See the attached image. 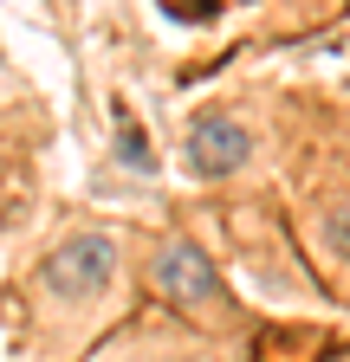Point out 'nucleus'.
I'll return each instance as SVG.
<instances>
[{
    "instance_id": "obj_5",
    "label": "nucleus",
    "mask_w": 350,
    "mask_h": 362,
    "mask_svg": "<svg viewBox=\"0 0 350 362\" xmlns=\"http://www.w3.org/2000/svg\"><path fill=\"white\" fill-rule=\"evenodd\" d=\"M117 149H130L123 162L137 168V175H149V168H156V156H149V143H143V129H137V110H130L123 98H117Z\"/></svg>"
},
{
    "instance_id": "obj_2",
    "label": "nucleus",
    "mask_w": 350,
    "mask_h": 362,
    "mask_svg": "<svg viewBox=\"0 0 350 362\" xmlns=\"http://www.w3.org/2000/svg\"><path fill=\"white\" fill-rule=\"evenodd\" d=\"M149 285H156V298H162L175 317H188V324H208V330L234 324L227 279H221L214 259H208L195 240H182V233L149 240Z\"/></svg>"
},
{
    "instance_id": "obj_4",
    "label": "nucleus",
    "mask_w": 350,
    "mask_h": 362,
    "mask_svg": "<svg viewBox=\"0 0 350 362\" xmlns=\"http://www.w3.org/2000/svg\"><path fill=\"white\" fill-rule=\"evenodd\" d=\"M305 252L324 265V279L350 285V181L305 201Z\"/></svg>"
},
{
    "instance_id": "obj_3",
    "label": "nucleus",
    "mask_w": 350,
    "mask_h": 362,
    "mask_svg": "<svg viewBox=\"0 0 350 362\" xmlns=\"http://www.w3.org/2000/svg\"><path fill=\"white\" fill-rule=\"evenodd\" d=\"M253 156H259V136H253V123L240 110H201V117H188L182 149H175L182 175H195V181H227Z\"/></svg>"
},
{
    "instance_id": "obj_1",
    "label": "nucleus",
    "mask_w": 350,
    "mask_h": 362,
    "mask_svg": "<svg viewBox=\"0 0 350 362\" xmlns=\"http://www.w3.org/2000/svg\"><path fill=\"white\" fill-rule=\"evenodd\" d=\"M117 285H123V240L111 226H65V233L33 259L26 272V324L20 337L39 343V349H78L91 330L111 324V304H117Z\"/></svg>"
},
{
    "instance_id": "obj_6",
    "label": "nucleus",
    "mask_w": 350,
    "mask_h": 362,
    "mask_svg": "<svg viewBox=\"0 0 350 362\" xmlns=\"http://www.w3.org/2000/svg\"><path fill=\"white\" fill-rule=\"evenodd\" d=\"M7 84H13V78H7V59H0V90H7Z\"/></svg>"
}]
</instances>
